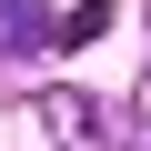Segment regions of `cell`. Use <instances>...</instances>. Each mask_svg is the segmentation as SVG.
Wrapping results in <instances>:
<instances>
[{"label": "cell", "instance_id": "obj_1", "mask_svg": "<svg viewBox=\"0 0 151 151\" xmlns=\"http://www.w3.org/2000/svg\"><path fill=\"white\" fill-rule=\"evenodd\" d=\"M40 131H50L60 151H111V111H101L91 91H40Z\"/></svg>", "mask_w": 151, "mask_h": 151}, {"label": "cell", "instance_id": "obj_2", "mask_svg": "<svg viewBox=\"0 0 151 151\" xmlns=\"http://www.w3.org/2000/svg\"><path fill=\"white\" fill-rule=\"evenodd\" d=\"M50 10H40V0H0V50H50Z\"/></svg>", "mask_w": 151, "mask_h": 151}, {"label": "cell", "instance_id": "obj_3", "mask_svg": "<svg viewBox=\"0 0 151 151\" xmlns=\"http://www.w3.org/2000/svg\"><path fill=\"white\" fill-rule=\"evenodd\" d=\"M111 20H121V0H70V10H60V30H50V40H60V50H91V40L111 30Z\"/></svg>", "mask_w": 151, "mask_h": 151}]
</instances>
